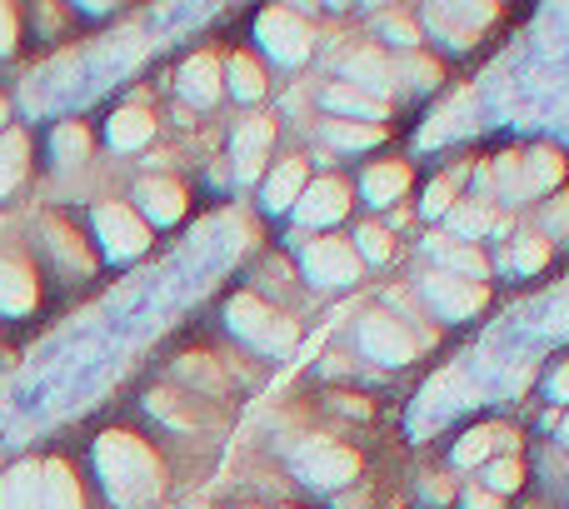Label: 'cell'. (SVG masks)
<instances>
[{"label": "cell", "instance_id": "cell-20", "mask_svg": "<svg viewBox=\"0 0 569 509\" xmlns=\"http://www.w3.org/2000/svg\"><path fill=\"white\" fill-rule=\"evenodd\" d=\"M430 250L440 255L445 265H450V275H460V280H480L485 275V260H480V250H465V246H455V240H430Z\"/></svg>", "mask_w": 569, "mask_h": 509}, {"label": "cell", "instance_id": "cell-16", "mask_svg": "<svg viewBox=\"0 0 569 509\" xmlns=\"http://www.w3.org/2000/svg\"><path fill=\"white\" fill-rule=\"evenodd\" d=\"M150 136H156V120H150L146 110H120V116L110 120V146L116 150H136V146H146Z\"/></svg>", "mask_w": 569, "mask_h": 509}, {"label": "cell", "instance_id": "cell-7", "mask_svg": "<svg viewBox=\"0 0 569 509\" xmlns=\"http://www.w3.org/2000/svg\"><path fill=\"white\" fill-rule=\"evenodd\" d=\"M305 270H310L315 285H345L360 270V255L345 246V240H315V246L305 250Z\"/></svg>", "mask_w": 569, "mask_h": 509}, {"label": "cell", "instance_id": "cell-2", "mask_svg": "<svg viewBox=\"0 0 569 509\" xmlns=\"http://www.w3.org/2000/svg\"><path fill=\"white\" fill-rule=\"evenodd\" d=\"M230 330L246 335L250 345H260V350H270V355H284L295 345V325L270 310V305H260L256 295H236V300H230Z\"/></svg>", "mask_w": 569, "mask_h": 509}, {"label": "cell", "instance_id": "cell-38", "mask_svg": "<svg viewBox=\"0 0 569 509\" xmlns=\"http://www.w3.org/2000/svg\"><path fill=\"white\" fill-rule=\"evenodd\" d=\"M565 440H569V420H565Z\"/></svg>", "mask_w": 569, "mask_h": 509}, {"label": "cell", "instance_id": "cell-24", "mask_svg": "<svg viewBox=\"0 0 569 509\" xmlns=\"http://www.w3.org/2000/svg\"><path fill=\"white\" fill-rule=\"evenodd\" d=\"M325 136H330L335 146H345V150L380 146V130H375V126H340V120H330V126H325Z\"/></svg>", "mask_w": 569, "mask_h": 509}, {"label": "cell", "instance_id": "cell-27", "mask_svg": "<svg viewBox=\"0 0 569 509\" xmlns=\"http://www.w3.org/2000/svg\"><path fill=\"white\" fill-rule=\"evenodd\" d=\"M485 480H490V490H495V495H510L515 485H520V465H515V460H495Z\"/></svg>", "mask_w": 569, "mask_h": 509}, {"label": "cell", "instance_id": "cell-14", "mask_svg": "<svg viewBox=\"0 0 569 509\" xmlns=\"http://www.w3.org/2000/svg\"><path fill=\"white\" fill-rule=\"evenodd\" d=\"M180 90H186L196 106H210L220 96V66L210 56H196L186 70H180Z\"/></svg>", "mask_w": 569, "mask_h": 509}, {"label": "cell", "instance_id": "cell-25", "mask_svg": "<svg viewBox=\"0 0 569 509\" xmlns=\"http://www.w3.org/2000/svg\"><path fill=\"white\" fill-rule=\"evenodd\" d=\"M555 180H560V156L535 150V156H530V190H550Z\"/></svg>", "mask_w": 569, "mask_h": 509}, {"label": "cell", "instance_id": "cell-12", "mask_svg": "<svg viewBox=\"0 0 569 509\" xmlns=\"http://www.w3.org/2000/svg\"><path fill=\"white\" fill-rule=\"evenodd\" d=\"M0 509H40V470L36 465H16L0 485Z\"/></svg>", "mask_w": 569, "mask_h": 509}, {"label": "cell", "instance_id": "cell-32", "mask_svg": "<svg viewBox=\"0 0 569 509\" xmlns=\"http://www.w3.org/2000/svg\"><path fill=\"white\" fill-rule=\"evenodd\" d=\"M445 210H450V186H430L425 190V216H445Z\"/></svg>", "mask_w": 569, "mask_h": 509}, {"label": "cell", "instance_id": "cell-19", "mask_svg": "<svg viewBox=\"0 0 569 509\" xmlns=\"http://www.w3.org/2000/svg\"><path fill=\"white\" fill-rule=\"evenodd\" d=\"M405 166H375L370 176H365V196L375 200V206H395V200L405 196Z\"/></svg>", "mask_w": 569, "mask_h": 509}, {"label": "cell", "instance_id": "cell-35", "mask_svg": "<svg viewBox=\"0 0 569 509\" xmlns=\"http://www.w3.org/2000/svg\"><path fill=\"white\" fill-rule=\"evenodd\" d=\"M385 36H395V40H400V46H410V40H415V30L405 26V20H385Z\"/></svg>", "mask_w": 569, "mask_h": 509}, {"label": "cell", "instance_id": "cell-28", "mask_svg": "<svg viewBox=\"0 0 569 509\" xmlns=\"http://www.w3.org/2000/svg\"><path fill=\"white\" fill-rule=\"evenodd\" d=\"M490 440H495V435H465V440L455 445V460H460V465H480L485 455H490Z\"/></svg>", "mask_w": 569, "mask_h": 509}, {"label": "cell", "instance_id": "cell-11", "mask_svg": "<svg viewBox=\"0 0 569 509\" xmlns=\"http://www.w3.org/2000/svg\"><path fill=\"white\" fill-rule=\"evenodd\" d=\"M136 200L146 206V216L156 220V226H170V220L186 216V196H180V186H170V180H146V186L136 190Z\"/></svg>", "mask_w": 569, "mask_h": 509}, {"label": "cell", "instance_id": "cell-1", "mask_svg": "<svg viewBox=\"0 0 569 509\" xmlns=\"http://www.w3.org/2000/svg\"><path fill=\"white\" fill-rule=\"evenodd\" d=\"M96 465H100V480H106L110 500L120 509H146L160 495V465L136 435H106L96 445Z\"/></svg>", "mask_w": 569, "mask_h": 509}, {"label": "cell", "instance_id": "cell-10", "mask_svg": "<svg viewBox=\"0 0 569 509\" xmlns=\"http://www.w3.org/2000/svg\"><path fill=\"white\" fill-rule=\"evenodd\" d=\"M266 150H270V120H246V126H240V136H236V176L240 180H256Z\"/></svg>", "mask_w": 569, "mask_h": 509}, {"label": "cell", "instance_id": "cell-8", "mask_svg": "<svg viewBox=\"0 0 569 509\" xmlns=\"http://www.w3.org/2000/svg\"><path fill=\"white\" fill-rule=\"evenodd\" d=\"M295 210H300L305 226H335V220L350 210V190H345L340 180H320V186H310L295 200Z\"/></svg>", "mask_w": 569, "mask_h": 509}, {"label": "cell", "instance_id": "cell-5", "mask_svg": "<svg viewBox=\"0 0 569 509\" xmlns=\"http://www.w3.org/2000/svg\"><path fill=\"white\" fill-rule=\"evenodd\" d=\"M425 295H430V305L445 315V320H465V315H475L480 310V300H485L480 285L460 280V275H450V270L430 275V280H425Z\"/></svg>", "mask_w": 569, "mask_h": 509}, {"label": "cell", "instance_id": "cell-29", "mask_svg": "<svg viewBox=\"0 0 569 509\" xmlns=\"http://www.w3.org/2000/svg\"><path fill=\"white\" fill-rule=\"evenodd\" d=\"M510 265L515 270H535V265H545V240H525V246H515Z\"/></svg>", "mask_w": 569, "mask_h": 509}, {"label": "cell", "instance_id": "cell-34", "mask_svg": "<svg viewBox=\"0 0 569 509\" xmlns=\"http://www.w3.org/2000/svg\"><path fill=\"white\" fill-rule=\"evenodd\" d=\"M550 395H555V400H569V365H560V370H555Z\"/></svg>", "mask_w": 569, "mask_h": 509}, {"label": "cell", "instance_id": "cell-15", "mask_svg": "<svg viewBox=\"0 0 569 509\" xmlns=\"http://www.w3.org/2000/svg\"><path fill=\"white\" fill-rule=\"evenodd\" d=\"M300 196H305V166L300 160H284L276 176H270V186H266V206L270 210H290Z\"/></svg>", "mask_w": 569, "mask_h": 509}, {"label": "cell", "instance_id": "cell-6", "mask_svg": "<svg viewBox=\"0 0 569 509\" xmlns=\"http://www.w3.org/2000/svg\"><path fill=\"white\" fill-rule=\"evenodd\" d=\"M360 350L370 355V360H380V365L415 360V340L395 320H385V315H370V320L360 325Z\"/></svg>", "mask_w": 569, "mask_h": 509}, {"label": "cell", "instance_id": "cell-26", "mask_svg": "<svg viewBox=\"0 0 569 509\" xmlns=\"http://www.w3.org/2000/svg\"><path fill=\"white\" fill-rule=\"evenodd\" d=\"M86 146H90V140H86V130H80V126H60V130H56V150H60V160L86 156Z\"/></svg>", "mask_w": 569, "mask_h": 509}, {"label": "cell", "instance_id": "cell-37", "mask_svg": "<svg viewBox=\"0 0 569 509\" xmlns=\"http://www.w3.org/2000/svg\"><path fill=\"white\" fill-rule=\"evenodd\" d=\"M0 120H6V100H0Z\"/></svg>", "mask_w": 569, "mask_h": 509}, {"label": "cell", "instance_id": "cell-33", "mask_svg": "<svg viewBox=\"0 0 569 509\" xmlns=\"http://www.w3.org/2000/svg\"><path fill=\"white\" fill-rule=\"evenodd\" d=\"M10 46H16V16L0 6V50H10Z\"/></svg>", "mask_w": 569, "mask_h": 509}, {"label": "cell", "instance_id": "cell-22", "mask_svg": "<svg viewBox=\"0 0 569 509\" xmlns=\"http://www.w3.org/2000/svg\"><path fill=\"white\" fill-rule=\"evenodd\" d=\"M20 176H26V136H6L0 140V196L16 190Z\"/></svg>", "mask_w": 569, "mask_h": 509}, {"label": "cell", "instance_id": "cell-21", "mask_svg": "<svg viewBox=\"0 0 569 509\" xmlns=\"http://www.w3.org/2000/svg\"><path fill=\"white\" fill-rule=\"evenodd\" d=\"M345 70L355 76V90L360 86H370V90H390V66H385L375 50H360V56H350L345 60Z\"/></svg>", "mask_w": 569, "mask_h": 509}, {"label": "cell", "instance_id": "cell-31", "mask_svg": "<svg viewBox=\"0 0 569 509\" xmlns=\"http://www.w3.org/2000/svg\"><path fill=\"white\" fill-rule=\"evenodd\" d=\"M485 226H490L485 210H455V230H465V236H480Z\"/></svg>", "mask_w": 569, "mask_h": 509}, {"label": "cell", "instance_id": "cell-36", "mask_svg": "<svg viewBox=\"0 0 569 509\" xmlns=\"http://www.w3.org/2000/svg\"><path fill=\"white\" fill-rule=\"evenodd\" d=\"M465 505H470V509H495V495L490 490H470V495H465Z\"/></svg>", "mask_w": 569, "mask_h": 509}, {"label": "cell", "instance_id": "cell-4", "mask_svg": "<svg viewBox=\"0 0 569 509\" xmlns=\"http://www.w3.org/2000/svg\"><path fill=\"white\" fill-rule=\"evenodd\" d=\"M96 230H100V240H106V250L116 255V260L140 255L146 250V240H150V230L140 226L136 210H126V206H100L96 210Z\"/></svg>", "mask_w": 569, "mask_h": 509}, {"label": "cell", "instance_id": "cell-23", "mask_svg": "<svg viewBox=\"0 0 569 509\" xmlns=\"http://www.w3.org/2000/svg\"><path fill=\"white\" fill-rule=\"evenodd\" d=\"M230 90H236L240 100H256L260 90H266V76H260V66L250 56H236L230 60Z\"/></svg>", "mask_w": 569, "mask_h": 509}, {"label": "cell", "instance_id": "cell-17", "mask_svg": "<svg viewBox=\"0 0 569 509\" xmlns=\"http://www.w3.org/2000/svg\"><path fill=\"white\" fill-rule=\"evenodd\" d=\"M0 305L6 310H30L36 305V280L26 275V265H0Z\"/></svg>", "mask_w": 569, "mask_h": 509}, {"label": "cell", "instance_id": "cell-13", "mask_svg": "<svg viewBox=\"0 0 569 509\" xmlns=\"http://www.w3.org/2000/svg\"><path fill=\"white\" fill-rule=\"evenodd\" d=\"M40 509H80V485L70 480L66 465L40 470Z\"/></svg>", "mask_w": 569, "mask_h": 509}, {"label": "cell", "instance_id": "cell-18", "mask_svg": "<svg viewBox=\"0 0 569 509\" xmlns=\"http://www.w3.org/2000/svg\"><path fill=\"white\" fill-rule=\"evenodd\" d=\"M325 106L345 110V116H365V120H380L385 116L380 100L365 96V90H355V86H330V90H325Z\"/></svg>", "mask_w": 569, "mask_h": 509}, {"label": "cell", "instance_id": "cell-9", "mask_svg": "<svg viewBox=\"0 0 569 509\" xmlns=\"http://www.w3.org/2000/svg\"><path fill=\"white\" fill-rule=\"evenodd\" d=\"M305 480L310 485H325V490H335V485L355 480V455L340 450V445H320V450L305 455Z\"/></svg>", "mask_w": 569, "mask_h": 509}, {"label": "cell", "instance_id": "cell-3", "mask_svg": "<svg viewBox=\"0 0 569 509\" xmlns=\"http://www.w3.org/2000/svg\"><path fill=\"white\" fill-rule=\"evenodd\" d=\"M260 40H266V50L276 60H284V66L310 56V30H305V20L290 16V10H266V16H260Z\"/></svg>", "mask_w": 569, "mask_h": 509}, {"label": "cell", "instance_id": "cell-30", "mask_svg": "<svg viewBox=\"0 0 569 509\" xmlns=\"http://www.w3.org/2000/svg\"><path fill=\"white\" fill-rule=\"evenodd\" d=\"M360 250L370 255V260H385V255H390V236H385L380 226H365L360 230Z\"/></svg>", "mask_w": 569, "mask_h": 509}]
</instances>
